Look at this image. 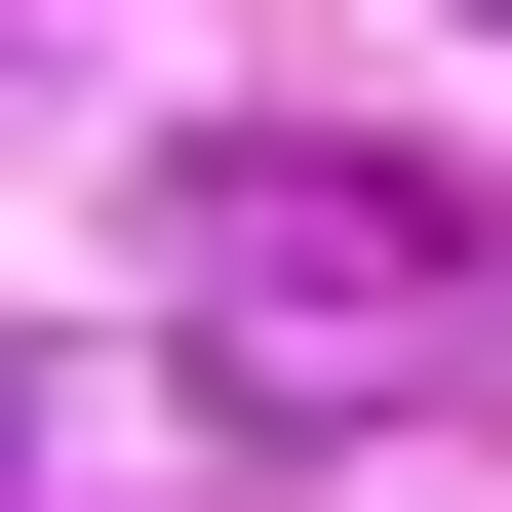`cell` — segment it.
<instances>
[{
  "instance_id": "cell-1",
  "label": "cell",
  "mask_w": 512,
  "mask_h": 512,
  "mask_svg": "<svg viewBox=\"0 0 512 512\" xmlns=\"http://www.w3.org/2000/svg\"><path fill=\"white\" fill-rule=\"evenodd\" d=\"M158 316L237 355V394H434V355H473V197H394V158H197V197H158Z\"/></svg>"
}]
</instances>
